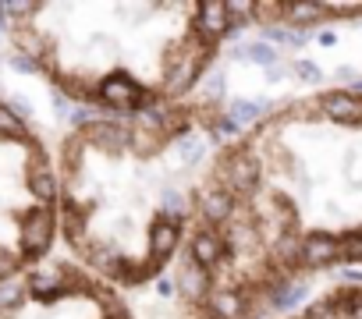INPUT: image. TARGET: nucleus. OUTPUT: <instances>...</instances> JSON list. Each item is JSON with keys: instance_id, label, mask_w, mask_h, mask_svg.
<instances>
[{"instance_id": "1", "label": "nucleus", "mask_w": 362, "mask_h": 319, "mask_svg": "<svg viewBox=\"0 0 362 319\" xmlns=\"http://www.w3.org/2000/svg\"><path fill=\"white\" fill-rule=\"evenodd\" d=\"M217 100L135 117H86L54 149L68 259L117 294L177 266L217 149L235 135Z\"/></svg>"}, {"instance_id": "2", "label": "nucleus", "mask_w": 362, "mask_h": 319, "mask_svg": "<svg viewBox=\"0 0 362 319\" xmlns=\"http://www.w3.org/2000/svg\"><path fill=\"white\" fill-rule=\"evenodd\" d=\"M238 0H75L8 4V47L89 117H135L196 96L235 32Z\"/></svg>"}, {"instance_id": "3", "label": "nucleus", "mask_w": 362, "mask_h": 319, "mask_svg": "<svg viewBox=\"0 0 362 319\" xmlns=\"http://www.w3.org/2000/svg\"><path fill=\"white\" fill-rule=\"evenodd\" d=\"M57 245L54 149L25 114L0 100V287L54 263Z\"/></svg>"}, {"instance_id": "4", "label": "nucleus", "mask_w": 362, "mask_h": 319, "mask_svg": "<svg viewBox=\"0 0 362 319\" xmlns=\"http://www.w3.org/2000/svg\"><path fill=\"white\" fill-rule=\"evenodd\" d=\"M0 319H135L124 294L93 280L71 259L0 287Z\"/></svg>"}, {"instance_id": "5", "label": "nucleus", "mask_w": 362, "mask_h": 319, "mask_svg": "<svg viewBox=\"0 0 362 319\" xmlns=\"http://www.w3.org/2000/svg\"><path fill=\"white\" fill-rule=\"evenodd\" d=\"M337 248H341V270L362 266V224L344 231V234H337Z\"/></svg>"}]
</instances>
